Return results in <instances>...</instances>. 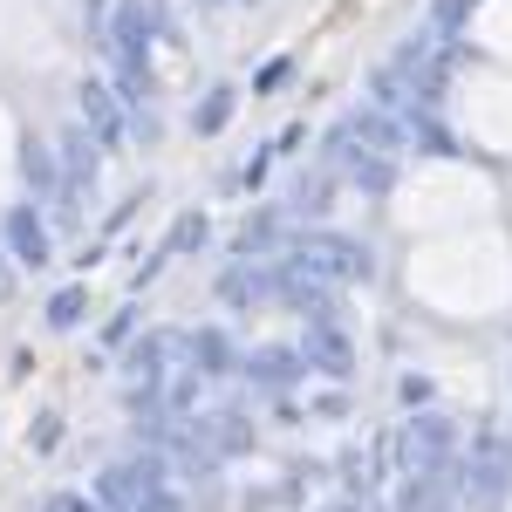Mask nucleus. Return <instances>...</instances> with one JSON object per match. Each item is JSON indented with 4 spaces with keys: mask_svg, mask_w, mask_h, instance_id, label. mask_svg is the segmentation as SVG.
Wrapping results in <instances>:
<instances>
[{
    "mask_svg": "<svg viewBox=\"0 0 512 512\" xmlns=\"http://www.w3.org/2000/svg\"><path fill=\"white\" fill-rule=\"evenodd\" d=\"M451 451H458V424H451L444 410H417V417L396 431V444H390V458H396V472H403V478L451 472Z\"/></svg>",
    "mask_w": 512,
    "mask_h": 512,
    "instance_id": "f257e3e1",
    "label": "nucleus"
},
{
    "mask_svg": "<svg viewBox=\"0 0 512 512\" xmlns=\"http://www.w3.org/2000/svg\"><path fill=\"white\" fill-rule=\"evenodd\" d=\"M512 499V437L485 431L472 444V458H465V472H458V506L465 512H499Z\"/></svg>",
    "mask_w": 512,
    "mask_h": 512,
    "instance_id": "f03ea898",
    "label": "nucleus"
},
{
    "mask_svg": "<svg viewBox=\"0 0 512 512\" xmlns=\"http://www.w3.org/2000/svg\"><path fill=\"white\" fill-rule=\"evenodd\" d=\"M287 260H301L315 280L328 287H362V280L376 274V253L362 246V239H342V233H301L287 246Z\"/></svg>",
    "mask_w": 512,
    "mask_h": 512,
    "instance_id": "7ed1b4c3",
    "label": "nucleus"
},
{
    "mask_svg": "<svg viewBox=\"0 0 512 512\" xmlns=\"http://www.w3.org/2000/svg\"><path fill=\"white\" fill-rule=\"evenodd\" d=\"M123 369H130V390H158L164 376L192 369V335L185 328H151L144 342H130Z\"/></svg>",
    "mask_w": 512,
    "mask_h": 512,
    "instance_id": "20e7f679",
    "label": "nucleus"
},
{
    "mask_svg": "<svg viewBox=\"0 0 512 512\" xmlns=\"http://www.w3.org/2000/svg\"><path fill=\"white\" fill-rule=\"evenodd\" d=\"M151 28H158V14L144 7V0H117V14H110V55H117V69L130 76H151Z\"/></svg>",
    "mask_w": 512,
    "mask_h": 512,
    "instance_id": "39448f33",
    "label": "nucleus"
},
{
    "mask_svg": "<svg viewBox=\"0 0 512 512\" xmlns=\"http://www.w3.org/2000/svg\"><path fill=\"white\" fill-rule=\"evenodd\" d=\"M274 301H287L294 315H308V328L315 321H335V287L315 280L301 260H274Z\"/></svg>",
    "mask_w": 512,
    "mask_h": 512,
    "instance_id": "423d86ee",
    "label": "nucleus"
},
{
    "mask_svg": "<svg viewBox=\"0 0 512 512\" xmlns=\"http://www.w3.org/2000/svg\"><path fill=\"white\" fill-rule=\"evenodd\" d=\"M82 130L96 137V151H123V110H117V89L110 82H82Z\"/></svg>",
    "mask_w": 512,
    "mask_h": 512,
    "instance_id": "0eeeda50",
    "label": "nucleus"
},
{
    "mask_svg": "<svg viewBox=\"0 0 512 512\" xmlns=\"http://www.w3.org/2000/svg\"><path fill=\"white\" fill-rule=\"evenodd\" d=\"M0 233H7V253H14L21 267H48V260H55V239H48L35 205H14V212L0 219Z\"/></svg>",
    "mask_w": 512,
    "mask_h": 512,
    "instance_id": "6e6552de",
    "label": "nucleus"
},
{
    "mask_svg": "<svg viewBox=\"0 0 512 512\" xmlns=\"http://www.w3.org/2000/svg\"><path fill=\"white\" fill-rule=\"evenodd\" d=\"M301 362H308V369H321V376H335V383H342V376H355V349H349V335H342L335 321H315V328H308Z\"/></svg>",
    "mask_w": 512,
    "mask_h": 512,
    "instance_id": "1a4fd4ad",
    "label": "nucleus"
},
{
    "mask_svg": "<svg viewBox=\"0 0 512 512\" xmlns=\"http://www.w3.org/2000/svg\"><path fill=\"white\" fill-rule=\"evenodd\" d=\"M239 376L260 383V390H287V383L308 376V362H301V349H253V355H239Z\"/></svg>",
    "mask_w": 512,
    "mask_h": 512,
    "instance_id": "9d476101",
    "label": "nucleus"
},
{
    "mask_svg": "<svg viewBox=\"0 0 512 512\" xmlns=\"http://www.w3.org/2000/svg\"><path fill=\"white\" fill-rule=\"evenodd\" d=\"M55 164H62V185H76V192H89V185H96V137H89V130H82V123H69V130H62V144H55Z\"/></svg>",
    "mask_w": 512,
    "mask_h": 512,
    "instance_id": "9b49d317",
    "label": "nucleus"
},
{
    "mask_svg": "<svg viewBox=\"0 0 512 512\" xmlns=\"http://www.w3.org/2000/svg\"><path fill=\"white\" fill-rule=\"evenodd\" d=\"M219 301L226 308H260V301H274V267H253V260H239L219 274Z\"/></svg>",
    "mask_w": 512,
    "mask_h": 512,
    "instance_id": "f8f14e48",
    "label": "nucleus"
},
{
    "mask_svg": "<svg viewBox=\"0 0 512 512\" xmlns=\"http://www.w3.org/2000/svg\"><path fill=\"white\" fill-rule=\"evenodd\" d=\"M192 376L212 383V376H239V355L226 342V328H192Z\"/></svg>",
    "mask_w": 512,
    "mask_h": 512,
    "instance_id": "ddd939ff",
    "label": "nucleus"
},
{
    "mask_svg": "<svg viewBox=\"0 0 512 512\" xmlns=\"http://www.w3.org/2000/svg\"><path fill=\"white\" fill-rule=\"evenodd\" d=\"M21 178H28V192H35V198H55V192H62V164H55V151L28 137V144H21Z\"/></svg>",
    "mask_w": 512,
    "mask_h": 512,
    "instance_id": "4468645a",
    "label": "nucleus"
},
{
    "mask_svg": "<svg viewBox=\"0 0 512 512\" xmlns=\"http://www.w3.org/2000/svg\"><path fill=\"white\" fill-rule=\"evenodd\" d=\"M444 478H451V472H437V478H403L396 512H444Z\"/></svg>",
    "mask_w": 512,
    "mask_h": 512,
    "instance_id": "2eb2a0df",
    "label": "nucleus"
},
{
    "mask_svg": "<svg viewBox=\"0 0 512 512\" xmlns=\"http://www.w3.org/2000/svg\"><path fill=\"white\" fill-rule=\"evenodd\" d=\"M274 239H280V219H274V212H260V219L239 226L233 253H239V260H260V253H274Z\"/></svg>",
    "mask_w": 512,
    "mask_h": 512,
    "instance_id": "dca6fc26",
    "label": "nucleus"
},
{
    "mask_svg": "<svg viewBox=\"0 0 512 512\" xmlns=\"http://www.w3.org/2000/svg\"><path fill=\"white\" fill-rule=\"evenodd\" d=\"M233 103H239L233 89H212V96H205V103L192 110V130H198V137H219V130L233 123Z\"/></svg>",
    "mask_w": 512,
    "mask_h": 512,
    "instance_id": "f3484780",
    "label": "nucleus"
},
{
    "mask_svg": "<svg viewBox=\"0 0 512 512\" xmlns=\"http://www.w3.org/2000/svg\"><path fill=\"white\" fill-rule=\"evenodd\" d=\"M472 7H478V0H437V7H431V35L437 41H458V28L472 21Z\"/></svg>",
    "mask_w": 512,
    "mask_h": 512,
    "instance_id": "a211bd4d",
    "label": "nucleus"
},
{
    "mask_svg": "<svg viewBox=\"0 0 512 512\" xmlns=\"http://www.w3.org/2000/svg\"><path fill=\"white\" fill-rule=\"evenodd\" d=\"M82 315H89V294H82V287H62V294L48 301V328H82Z\"/></svg>",
    "mask_w": 512,
    "mask_h": 512,
    "instance_id": "6ab92c4d",
    "label": "nucleus"
},
{
    "mask_svg": "<svg viewBox=\"0 0 512 512\" xmlns=\"http://www.w3.org/2000/svg\"><path fill=\"white\" fill-rule=\"evenodd\" d=\"M376 465H383V451H349V458H342L349 492H362V499H369V492H376Z\"/></svg>",
    "mask_w": 512,
    "mask_h": 512,
    "instance_id": "aec40b11",
    "label": "nucleus"
},
{
    "mask_svg": "<svg viewBox=\"0 0 512 512\" xmlns=\"http://www.w3.org/2000/svg\"><path fill=\"white\" fill-rule=\"evenodd\" d=\"M205 233H212V226H205V212H185V219L171 226V246H164V260H171V253H192V246H205Z\"/></svg>",
    "mask_w": 512,
    "mask_h": 512,
    "instance_id": "412c9836",
    "label": "nucleus"
},
{
    "mask_svg": "<svg viewBox=\"0 0 512 512\" xmlns=\"http://www.w3.org/2000/svg\"><path fill=\"white\" fill-rule=\"evenodd\" d=\"M349 178L362 185V192H390L396 171H390V158H355V164H349Z\"/></svg>",
    "mask_w": 512,
    "mask_h": 512,
    "instance_id": "4be33fe9",
    "label": "nucleus"
},
{
    "mask_svg": "<svg viewBox=\"0 0 512 512\" xmlns=\"http://www.w3.org/2000/svg\"><path fill=\"white\" fill-rule=\"evenodd\" d=\"M321 205H328V171H315V178L294 185V212H321Z\"/></svg>",
    "mask_w": 512,
    "mask_h": 512,
    "instance_id": "5701e85b",
    "label": "nucleus"
},
{
    "mask_svg": "<svg viewBox=\"0 0 512 512\" xmlns=\"http://www.w3.org/2000/svg\"><path fill=\"white\" fill-rule=\"evenodd\" d=\"M287 76H294V62H287V55H280V62H267V69L253 76V96H267V89H280Z\"/></svg>",
    "mask_w": 512,
    "mask_h": 512,
    "instance_id": "b1692460",
    "label": "nucleus"
},
{
    "mask_svg": "<svg viewBox=\"0 0 512 512\" xmlns=\"http://www.w3.org/2000/svg\"><path fill=\"white\" fill-rule=\"evenodd\" d=\"M137 512H185V499L164 485V492H151V499H137Z\"/></svg>",
    "mask_w": 512,
    "mask_h": 512,
    "instance_id": "393cba45",
    "label": "nucleus"
},
{
    "mask_svg": "<svg viewBox=\"0 0 512 512\" xmlns=\"http://www.w3.org/2000/svg\"><path fill=\"white\" fill-rule=\"evenodd\" d=\"M403 403L424 410V403H431V376H403Z\"/></svg>",
    "mask_w": 512,
    "mask_h": 512,
    "instance_id": "a878e982",
    "label": "nucleus"
},
{
    "mask_svg": "<svg viewBox=\"0 0 512 512\" xmlns=\"http://www.w3.org/2000/svg\"><path fill=\"white\" fill-rule=\"evenodd\" d=\"M103 335H110V342H130V335H137V308H123V315H110V328H103Z\"/></svg>",
    "mask_w": 512,
    "mask_h": 512,
    "instance_id": "bb28decb",
    "label": "nucleus"
},
{
    "mask_svg": "<svg viewBox=\"0 0 512 512\" xmlns=\"http://www.w3.org/2000/svg\"><path fill=\"white\" fill-rule=\"evenodd\" d=\"M62 444V417H41L35 424V451H55Z\"/></svg>",
    "mask_w": 512,
    "mask_h": 512,
    "instance_id": "cd10ccee",
    "label": "nucleus"
},
{
    "mask_svg": "<svg viewBox=\"0 0 512 512\" xmlns=\"http://www.w3.org/2000/svg\"><path fill=\"white\" fill-rule=\"evenodd\" d=\"M41 512H96V506H89L82 492H55V499H48V506H41Z\"/></svg>",
    "mask_w": 512,
    "mask_h": 512,
    "instance_id": "c85d7f7f",
    "label": "nucleus"
},
{
    "mask_svg": "<svg viewBox=\"0 0 512 512\" xmlns=\"http://www.w3.org/2000/svg\"><path fill=\"white\" fill-rule=\"evenodd\" d=\"M198 7H219V0H198Z\"/></svg>",
    "mask_w": 512,
    "mask_h": 512,
    "instance_id": "c756f323",
    "label": "nucleus"
}]
</instances>
